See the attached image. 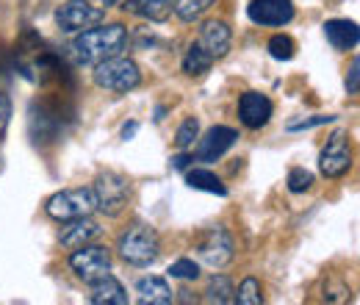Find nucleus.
Returning a JSON list of instances; mask_svg holds the SVG:
<instances>
[{"instance_id": "c85d7f7f", "label": "nucleus", "mask_w": 360, "mask_h": 305, "mask_svg": "<svg viewBox=\"0 0 360 305\" xmlns=\"http://www.w3.org/2000/svg\"><path fill=\"white\" fill-rule=\"evenodd\" d=\"M327 123H335V117L333 114H319V117H305V120H291L285 128L291 133H297V131H311V128H319V125H327Z\"/></svg>"}, {"instance_id": "7ed1b4c3", "label": "nucleus", "mask_w": 360, "mask_h": 305, "mask_svg": "<svg viewBox=\"0 0 360 305\" xmlns=\"http://www.w3.org/2000/svg\"><path fill=\"white\" fill-rule=\"evenodd\" d=\"M94 84L105 92H117V94H128L141 84V73H139V64L134 58H125V56H111L100 64H94V73H91Z\"/></svg>"}, {"instance_id": "423d86ee", "label": "nucleus", "mask_w": 360, "mask_h": 305, "mask_svg": "<svg viewBox=\"0 0 360 305\" xmlns=\"http://www.w3.org/2000/svg\"><path fill=\"white\" fill-rule=\"evenodd\" d=\"M197 256L200 261L211 269H225L227 263L233 261L236 256V244H233V236L227 233L222 225H211L202 230V236L197 239Z\"/></svg>"}, {"instance_id": "dca6fc26", "label": "nucleus", "mask_w": 360, "mask_h": 305, "mask_svg": "<svg viewBox=\"0 0 360 305\" xmlns=\"http://www.w3.org/2000/svg\"><path fill=\"white\" fill-rule=\"evenodd\" d=\"M324 37L333 50H355L360 39V31L358 25L352 20H327L324 23Z\"/></svg>"}, {"instance_id": "2f4dec72", "label": "nucleus", "mask_w": 360, "mask_h": 305, "mask_svg": "<svg viewBox=\"0 0 360 305\" xmlns=\"http://www.w3.org/2000/svg\"><path fill=\"white\" fill-rule=\"evenodd\" d=\"M191 161H194V156H186V153H183V156H175V158H172L169 167H172V170H186Z\"/></svg>"}, {"instance_id": "20e7f679", "label": "nucleus", "mask_w": 360, "mask_h": 305, "mask_svg": "<svg viewBox=\"0 0 360 305\" xmlns=\"http://www.w3.org/2000/svg\"><path fill=\"white\" fill-rule=\"evenodd\" d=\"M94 200H97V211L105 217H120L128 203H131V180L122 173L105 170L94 178Z\"/></svg>"}, {"instance_id": "39448f33", "label": "nucleus", "mask_w": 360, "mask_h": 305, "mask_svg": "<svg viewBox=\"0 0 360 305\" xmlns=\"http://www.w3.org/2000/svg\"><path fill=\"white\" fill-rule=\"evenodd\" d=\"M47 214L58 222H70L78 217H91L97 211V200H94V189L91 186H81V189H64L56 192L47 200Z\"/></svg>"}, {"instance_id": "a211bd4d", "label": "nucleus", "mask_w": 360, "mask_h": 305, "mask_svg": "<svg viewBox=\"0 0 360 305\" xmlns=\"http://www.w3.org/2000/svg\"><path fill=\"white\" fill-rule=\"evenodd\" d=\"M122 8L150 23H167L172 17V0H122Z\"/></svg>"}, {"instance_id": "412c9836", "label": "nucleus", "mask_w": 360, "mask_h": 305, "mask_svg": "<svg viewBox=\"0 0 360 305\" xmlns=\"http://www.w3.org/2000/svg\"><path fill=\"white\" fill-rule=\"evenodd\" d=\"M205 294H208V297H205L208 303H219V305L236 303V289H233V283L227 280L225 275H214V278L208 280Z\"/></svg>"}, {"instance_id": "2eb2a0df", "label": "nucleus", "mask_w": 360, "mask_h": 305, "mask_svg": "<svg viewBox=\"0 0 360 305\" xmlns=\"http://www.w3.org/2000/svg\"><path fill=\"white\" fill-rule=\"evenodd\" d=\"M89 303L91 305H128V292L125 286L108 272L103 278H97L94 283H89Z\"/></svg>"}, {"instance_id": "f03ea898", "label": "nucleus", "mask_w": 360, "mask_h": 305, "mask_svg": "<svg viewBox=\"0 0 360 305\" xmlns=\"http://www.w3.org/2000/svg\"><path fill=\"white\" fill-rule=\"evenodd\" d=\"M117 250H120V259L131 266H150L161 256V242H158V233L153 225L134 222L131 228H125L120 233Z\"/></svg>"}, {"instance_id": "cd10ccee", "label": "nucleus", "mask_w": 360, "mask_h": 305, "mask_svg": "<svg viewBox=\"0 0 360 305\" xmlns=\"http://www.w3.org/2000/svg\"><path fill=\"white\" fill-rule=\"evenodd\" d=\"M314 186V173H308L305 167H294L291 173H288V189L294 192V194H302V192H308Z\"/></svg>"}, {"instance_id": "5701e85b", "label": "nucleus", "mask_w": 360, "mask_h": 305, "mask_svg": "<svg viewBox=\"0 0 360 305\" xmlns=\"http://www.w3.org/2000/svg\"><path fill=\"white\" fill-rule=\"evenodd\" d=\"M236 303L238 305H261L264 303V289L258 278H244L238 292H236Z\"/></svg>"}, {"instance_id": "b1692460", "label": "nucleus", "mask_w": 360, "mask_h": 305, "mask_svg": "<svg viewBox=\"0 0 360 305\" xmlns=\"http://www.w3.org/2000/svg\"><path fill=\"white\" fill-rule=\"evenodd\" d=\"M269 53L271 58H277V61H291L294 53H297V44H294L291 37H285V34H274L269 39Z\"/></svg>"}, {"instance_id": "9d476101", "label": "nucleus", "mask_w": 360, "mask_h": 305, "mask_svg": "<svg viewBox=\"0 0 360 305\" xmlns=\"http://www.w3.org/2000/svg\"><path fill=\"white\" fill-rule=\"evenodd\" d=\"M247 17L255 25L280 28L294 20V0H252L247 6Z\"/></svg>"}, {"instance_id": "0eeeda50", "label": "nucleus", "mask_w": 360, "mask_h": 305, "mask_svg": "<svg viewBox=\"0 0 360 305\" xmlns=\"http://www.w3.org/2000/svg\"><path fill=\"white\" fill-rule=\"evenodd\" d=\"M105 20V11L100 6H91L89 0H67L56 11V23L64 34H81L100 25Z\"/></svg>"}, {"instance_id": "f3484780", "label": "nucleus", "mask_w": 360, "mask_h": 305, "mask_svg": "<svg viewBox=\"0 0 360 305\" xmlns=\"http://www.w3.org/2000/svg\"><path fill=\"white\" fill-rule=\"evenodd\" d=\"M136 292H139V303L141 305H172L175 303V292L169 289V283L158 275H150V278H141L136 283Z\"/></svg>"}, {"instance_id": "f8f14e48", "label": "nucleus", "mask_w": 360, "mask_h": 305, "mask_svg": "<svg viewBox=\"0 0 360 305\" xmlns=\"http://www.w3.org/2000/svg\"><path fill=\"white\" fill-rule=\"evenodd\" d=\"M238 120L250 131H261L271 120V100L264 92H244L238 97Z\"/></svg>"}, {"instance_id": "6e6552de", "label": "nucleus", "mask_w": 360, "mask_h": 305, "mask_svg": "<svg viewBox=\"0 0 360 305\" xmlns=\"http://www.w3.org/2000/svg\"><path fill=\"white\" fill-rule=\"evenodd\" d=\"M70 266H72V272H75L84 283H94L97 278H103V275L111 272V253H108V247L91 244L89 242V244L72 250Z\"/></svg>"}, {"instance_id": "aec40b11", "label": "nucleus", "mask_w": 360, "mask_h": 305, "mask_svg": "<svg viewBox=\"0 0 360 305\" xmlns=\"http://www.w3.org/2000/svg\"><path fill=\"white\" fill-rule=\"evenodd\" d=\"M186 183L191 189H197V192H208V194H219V197L227 194V186L211 170H188L186 173Z\"/></svg>"}, {"instance_id": "72a5a7b5", "label": "nucleus", "mask_w": 360, "mask_h": 305, "mask_svg": "<svg viewBox=\"0 0 360 305\" xmlns=\"http://www.w3.org/2000/svg\"><path fill=\"white\" fill-rule=\"evenodd\" d=\"M100 3H103V6H120L122 0H100Z\"/></svg>"}, {"instance_id": "ddd939ff", "label": "nucleus", "mask_w": 360, "mask_h": 305, "mask_svg": "<svg viewBox=\"0 0 360 305\" xmlns=\"http://www.w3.org/2000/svg\"><path fill=\"white\" fill-rule=\"evenodd\" d=\"M230 42H233V34H230V25L225 20H205L202 28H200V39L197 44L202 50H208L217 58H225L227 50H230Z\"/></svg>"}, {"instance_id": "a878e982", "label": "nucleus", "mask_w": 360, "mask_h": 305, "mask_svg": "<svg viewBox=\"0 0 360 305\" xmlns=\"http://www.w3.org/2000/svg\"><path fill=\"white\" fill-rule=\"evenodd\" d=\"M349 286L344 283V280H338V278H327L324 280V300L327 303H347L349 300Z\"/></svg>"}, {"instance_id": "7c9ffc66", "label": "nucleus", "mask_w": 360, "mask_h": 305, "mask_svg": "<svg viewBox=\"0 0 360 305\" xmlns=\"http://www.w3.org/2000/svg\"><path fill=\"white\" fill-rule=\"evenodd\" d=\"M8 120H11V100H8L6 92H0V136H3V131H6Z\"/></svg>"}, {"instance_id": "4be33fe9", "label": "nucleus", "mask_w": 360, "mask_h": 305, "mask_svg": "<svg viewBox=\"0 0 360 305\" xmlns=\"http://www.w3.org/2000/svg\"><path fill=\"white\" fill-rule=\"evenodd\" d=\"M211 6H214V0H175V3H172V11L178 14L183 23H194V20H200Z\"/></svg>"}, {"instance_id": "9b49d317", "label": "nucleus", "mask_w": 360, "mask_h": 305, "mask_svg": "<svg viewBox=\"0 0 360 305\" xmlns=\"http://www.w3.org/2000/svg\"><path fill=\"white\" fill-rule=\"evenodd\" d=\"M236 142H238V131H233V128H227V125H214V128H208L205 136L200 139L194 156H197V161H202V164H214V161H219V158L225 156Z\"/></svg>"}, {"instance_id": "1a4fd4ad", "label": "nucleus", "mask_w": 360, "mask_h": 305, "mask_svg": "<svg viewBox=\"0 0 360 305\" xmlns=\"http://www.w3.org/2000/svg\"><path fill=\"white\" fill-rule=\"evenodd\" d=\"M319 170L324 178H341L352 170V147H349V139L344 131H335L321 147Z\"/></svg>"}, {"instance_id": "4468645a", "label": "nucleus", "mask_w": 360, "mask_h": 305, "mask_svg": "<svg viewBox=\"0 0 360 305\" xmlns=\"http://www.w3.org/2000/svg\"><path fill=\"white\" fill-rule=\"evenodd\" d=\"M100 230H103V228H100L91 217L70 219V222L64 225V230H61L58 242H61V247H67V250H78V247L89 244L91 239H97V236H100Z\"/></svg>"}, {"instance_id": "bb28decb", "label": "nucleus", "mask_w": 360, "mask_h": 305, "mask_svg": "<svg viewBox=\"0 0 360 305\" xmlns=\"http://www.w3.org/2000/svg\"><path fill=\"white\" fill-rule=\"evenodd\" d=\"M169 275L178 278V280H197L200 278V263L194 259H178L169 266Z\"/></svg>"}, {"instance_id": "6ab92c4d", "label": "nucleus", "mask_w": 360, "mask_h": 305, "mask_svg": "<svg viewBox=\"0 0 360 305\" xmlns=\"http://www.w3.org/2000/svg\"><path fill=\"white\" fill-rule=\"evenodd\" d=\"M211 67H214V56L208 50H202L197 42L186 50V56H183V73L186 75L197 78V75H205Z\"/></svg>"}, {"instance_id": "393cba45", "label": "nucleus", "mask_w": 360, "mask_h": 305, "mask_svg": "<svg viewBox=\"0 0 360 305\" xmlns=\"http://www.w3.org/2000/svg\"><path fill=\"white\" fill-rule=\"evenodd\" d=\"M197 136H200V120H197V117H186V120L180 123L178 133H175V144H178V150H188V147L194 144Z\"/></svg>"}, {"instance_id": "f257e3e1", "label": "nucleus", "mask_w": 360, "mask_h": 305, "mask_svg": "<svg viewBox=\"0 0 360 305\" xmlns=\"http://www.w3.org/2000/svg\"><path fill=\"white\" fill-rule=\"evenodd\" d=\"M128 47V28L122 23H108V25H94L89 31H81L75 42L70 44L72 61L81 67H94L111 56H122Z\"/></svg>"}, {"instance_id": "c756f323", "label": "nucleus", "mask_w": 360, "mask_h": 305, "mask_svg": "<svg viewBox=\"0 0 360 305\" xmlns=\"http://www.w3.org/2000/svg\"><path fill=\"white\" fill-rule=\"evenodd\" d=\"M347 92H349V94H358L360 92V58L358 56L352 58V64H349V70H347Z\"/></svg>"}, {"instance_id": "473e14b6", "label": "nucleus", "mask_w": 360, "mask_h": 305, "mask_svg": "<svg viewBox=\"0 0 360 305\" xmlns=\"http://www.w3.org/2000/svg\"><path fill=\"white\" fill-rule=\"evenodd\" d=\"M136 131H139V123H128V125H122V139L128 142V139H131Z\"/></svg>"}]
</instances>
